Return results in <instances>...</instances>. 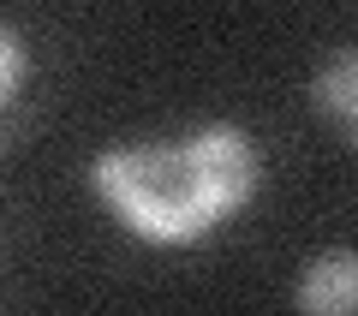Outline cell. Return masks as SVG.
I'll list each match as a JSON object with an SVG mask.
<instances>
[{"label":"cell","mask_w":358,"mask_h":316,"mask_svg":"<svg viewBox=\"0 0 358 316\" xmlns=\"http://www.w3.org/2000/svg\"><path fill=\"white\" fill-rule=\"evenodd\" d=\"M84 185L120 233L155 251L203 245L263 191V143L233 120H209L179 138L108 143L90 155Z\"/></svg>","instance_id":"6da1fadb"},{"label":"cell","mask_w":358,"mask_h":316,"mask_svg":"<svg viewBox=\"0 0 358 316\" xmlns=\"http://www.w3.org/2000/svg\"><path fill=\"white\" fill-rule=\"evenodd\" d=\"M293 310L305 316H352L358 310V251L352 245H322L305 257L293 280Z\"/></svg>","instance_id":"7a4b0ae2"},{"label":"cell","mask_w":358,"mask_h":316,"mask_svg":"<svg viewBox=\"0 0 358 316\" xmlns=\"http://www.w3.org/2000/svg\"><path fill=\"white\" fill-rule=\"evenodd\" d=\"M305 101L317 108V120L329 131H341L346 150H358V42L322 54L317 72L305 78Z\"/></svg>","instance_id":"3957f363"},{"label":"cell","mask_w":358,"mask_h":316,"mask_svg":"<svg viewBox=\"0 0 358 316\" xmlns=\"http://www.w3.org/2000/svg\"><path fill=\"white\" fill-rule=\"evenodd\" d=\"M30 84V42L0 24V138H18V101Z\"/></svg>","instance_id":"277c9868"},{"label":"cell","mask_w":358,"mask_h":316,"mask_svg":"<svg viewBox=\"0 0 358 316\" xmlns=\"http://www.w3.org/2000/svg\"><path fill=\"white\" fill-rule=\"evenodd\" d=\"M0 263H6V257H0Z\"/></svg>","instance_id":"5b68a950"}]
</instances>
